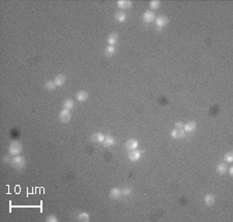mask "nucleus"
<instances>
[{"instance_id": "1", "label": "nucleus", "mask_w": 233, "mask_h": 222, "mask_svg": "<svg viewBox=\"0 0 233 222\" xmlns=\"http://www.w3.org/2000/svg\"><path fill=\"white\" fill-rule=\"evenodd\" d=\"M21 150H22V145L18 140H14L10 145V148H8V152H10V155H19Z\"/></svg>"}, {"instance_id": "2", "label": "nucleus", "mask_w": 233, "mask_h": 222, "mask_svg": "<svg viewBox=\"0 0 233 222\" xmlns=\"http://www.w3.org/2000/svg\"><path fill=\"white\" fill-rule=\"evenodd\" d=\"M12 165L14 166L15 168H18V170H21L25 166V159L24 157L20 156V155H17L15 156L14 158L12 159Z\"/></svg>"}, {"instance_id": "3", "label": "nucleus", "mask_w": 233, "mask_h": 222, "mask_svg": "<svg viewBox=\"0 0 233 222\" xmlns=\"http://www.w3.org/2000/svg\"><path fill=\"white\" fill-rule=\"evenodd\" d=\"M70 118H72V116H70V113L68 110H62L60 113H59V119H60V121L62 123H67L70 122Z\"/></svg>"}, {"instance_id": "4", "label": "nucleus", "mask_w": 233, "mask_h": 222, "mask_svg": "<svg viewBox=\"0 0 233 222\" xmlns=\"http://www.w3.org/2000/svg\"><path fill=\"white\" fill-rule=\"evenodd\" d=\"M168 22H169V20H168V18H167V17L160 16L159 18L157 19V21H155V24H157L158 28L162 29V28H164V27H165L167 24H168Z\"/></svg>"}, {"instance_id": "5", "label": "nucleus", "mask_w": 233, "mask_h": 222, "mask_svg": "<svg viewBox=\"0 0 233 222\" xmlns=\"http://www.w3.org/2000/svg\"><path fill=\"white\" fill-rule=\"evenodd\" d=\"M142 153H143V151L133 150V151H131V152L129 153L127 157H129V159L131 160V161H137V160H139L141 158V156H142Z\"/></svg>"}, {"instance_id": "6", "label": "nucleus", "mask_w": 233, "mask_h": 222, "mask_svg": "<svg viewBox=\"0 0 233 222\" xmlns=\"http://www.w3.org/2000/svg\"><path fill=\"white\" fill-rule=\"evenodd\" d=\"M171 136L173 138H182L185 136V130L182 128H175L171 131Z\"/></svg>"}, {"instance_id": "7", "label": "nucleus", "mask_w": 233, "mask_h": 222, "mask_svg": "<svg viewBox=\"0 0 233 222\" xmlns=\"http://www.w3.org/2000/svg\"><path fill=\"white\" fill-rule=\"evenodd\" d=\"M155 19V12H152L151 10H147V12H144V15H143V20H144L145 23H151L153 22Z\"/></svg>"}, {"instance_id": "8", "label": "nucleus", "mask_w": 233, "mask_h": 222, "mask_svg": "<svg viewBox=\"0 0 233 222\" xmlns=\"http://www.w3.org/2000/svg\"><path fill=\"white\" fill-rule=\"evenodd\" d=\"M139 144L138 142H137L136 140H134V138H132V140H129L127 143H125V148L127 149V150H136L137 148H138Z\"/></svg>"}, {"instance_id": "9", "label": "nucleus", "mask_w": 233, "mask_h": 222, "mask_svg": "<svg viewBox=\"0 0 233 222\" xmlns=\"http://www.w3.org/2000/svg\"><path fill=\"white\" fill-rule=\"evenodd\" d=\"M117 5L121 9H127L132 6V1H130V0H119V1H117Z\"/></svg>"}, {"instance_id": "10", "label": "nucleus", "mask_w": 233, "mask_h": 222, "mask_svg": "<svg viewBox=\"0 0 233 222\" xmlns=\"http://www.w3.org/2000/svg\"><path fill=\"white\" fill-rule=\"evenodd\" d=\"M118 33H116V32H113V33H111L110 35H109L108 37V44L109 46H114L115 44H116L117 41H118Z\"/></svg>"}, {"instance_id": "11", "label": "nucleus", "mask_w": 233, "mask_h": 222, "mask_svg": "<svg viewBox=\"0 0 233 222\" xmlns=\"http://www.w3.org/2000/svg\"><path fill=\"white\" fill-rule=\"evenodd\" d=\"M105 140V135L103 133H100V132H97V133L92 134L91 135V140H92L93 143H103Z\"/></svg>"}, {"instance_id": "12", "label": "nucleus", "mask_w": 233, "mask_h": 222, "mask_svg": "<svg viewBox=\"0 0 233 222\" xmlns=\"http://www.w3.org/2000/svg\"><path fill=\"white\" fill-rule=\"evenodd\" d=\"M65 81H67V79H65L64 74H58V76L55 78L54 82H55V84H56L57 87H61V86L64 85Z\"/></svg>"}, {"instance_id": "13", "label": "nucleus", "mask_w": 233, "mask_h": 222, "mask_svg": "<svg viewBox=\"0 0 233 222\" xmlns=\"http://www.w3.org/2000/svg\"><path fill=\"white\" fill-rule=\"evenodd\" d=\"M196 127H197L196 122H194V121H190V122H188L187 124H185V126H183V130L187 131V132H192L196 129Z\"/></svg>"}, {"instance_id": "14", "label": "nucleus", "mask_w": 233, "mask_h": 222, "mask_svg": "<svg viewBox=\"0 0 233 222\" xmlns=\"http://www.w3.org/2000/svg\"><path fill=\"white\" fill-rule=\"evenodd\" d=\"M109 196L113 199H117L121 196V190L119 188H113L111 189L110 193H109Z\"/></svg>"}, {"instance_id": "15", "label": "nucleus", "mask_w": 233, "mask_h": 222, "mask_svg": "<svg viewBox=\"0 0 233 222\" xmlns=\"http://www.w3.org/2000/svg\"><path fill=\"white\" fill-rule=\"evenodd\" d=\"M76 98L78 101H85V100L88 98V93L86 92V91L82 90V91H79L78 93L76 94Z\"/></svg>"}, {"instance_id": "16", "label": "nucleus", "mask_w": 233, "mask_h": 222, "mask_svg": "<svg viewBox=\"0 0 233 222\" xmlns=\"http://www.w3.org/2000/svg\"><path fill=\"white\" fill-rule=\"evenodd\" d=\"M77 220L81 221V222H87V221L90 220V217H89L88 213L81 212V213H79L78 216H77Z\"/></svg>"}, {"instance_id": "17", "label": "nucleus", "mask_w": 233, "mask_h": 222, "mask_svg": "<svg viewBox=\"0 0 233 222\" xmlns=\"http://www.w3.org/2000/svg\"><path fill=\"white\" fill-rule=\"evenodd\" d=\"M103 144H104L106 147L114 146L115 145V138L111 135H107V136H105V140H104V142H103Z\"/></svg>"}, {"instance_id": "18", "label": "nucleus", "mask_w": 233, "mask_h": 222, "mask_svg": "<svg viewBox=\"0 0 233 222\" xmlns=\"http://www.w3.org/2000/svg\"><path fill=\"white\" fill-rule=\"evenodd\" d=\"M115 20H116L117 22H120V23L125 22V21L127 20V14L121 12V10L120 12H117L116 15H115Z\"/></svg>"}, {"instance_id": "19", "label": "nucleus", "mask_w": 233, "mask_h": 222, "mask_svg": "<svg viewBox=\"0 0 233 222\" xmlns=\"http://www.w3.org/2000/svg\"><path fill=\"white\" fill-rule=\"evenodd\" d=\"M215 202V198L212 194H207L206 196L204 197V202L206 206H212Z\"/></svg>"}, {"instance_id": "20", "label": "nucleus", "mask_w": 233, "mask_h": 222, "mask_svg": "<svg viewBox=\"0 0 233 222\" xmlns=\"http://www.w3.org/2000/svg\"><path fill=\"white\" fill-rule=\"evenodd\" d=\"M63 106H64L65 110L70 111L75 106V102L73 101L72 99H67V100H64V101H63Z\"/></svg>"}, {"instance_id": "21", "label": "nucleus", "mask_w": 233, "mask_h": 222, "mask_svg": "<svg viewBox=\"0 0 233 222\" xmlns=\"http://www.w3.org/2000/svg\"><path fill=\"white\" fill-rule=\"evenodd\" d=\"M56 84H55L54 81H48V82L45 84V89H47L48 91H53L56 88Z\"/></svg>"}, {"instance_id": "22", "label": "nucleus", "mask_w": 233, "mask_h": 222, "mask_svg": "<svg viewBox=\"0 0 233 222\" xmlns=\"http://www.w3.org/2000/svg\"><path fill=\"white\" fill-rule=\"evenodd\" d=\"M217 172L218 174L220 175H224L226 172H227V165L225 163H220L219 165L217 166Z\"/></svg>"}, {"instance_id": "23", "label": "nucleus", "mask_w": 233, "mask_h": 222, "mask_svg": "<svg viewBox=\"0 0 233 222\" xmlns=\"http://www.w3.org/2000/svg\"><path fill=\"white\" fill-rule=\"evenodd\" d=\"M115 53V47L114 46H108L106 48V55L108 57H111Z\"/></svg>"}, {"instance_id": "24", "label": "nucleus", "mask_w": 233, "mask_h": 222, "mask_svg": "<svg viewBox=\"0 0 233 222\" xmlns=\"http://www.w3.org/2000/svg\"><path fill=\"white\" fill-rule=\"evenodd\" d=\"M149 5H150L151 9H158V8L160 7V5H161V3H160V1H158V0H153V1H150Z\"/></svg>"}, {"instance_id": "25", "label": "nucleus", "mask_w": 233, "mask_h": 222, "mask_svg": "<svg viewBox=\"0 0 233 222\" xmlns=\"http://www.w3.org/2000/svg\"><path fill=\"white\" fill-rule=\"evenodd\" d=\"M132 193V189L129 187H125L121 190V196H129Z\"/></svg>"}, {"instance_id": "26", "label": "nucleus", "mask_w": 233, "mask_h": 222, "mask_svg": "<svg viewBox=\"0 0 233 222\" xmlns=\"http://www.w3.org/2000/svg\"><path fill=\"white\" fill-rule=\"evenodd\" d=\"M225 161H227L228 163H231V162L233 161V154H232V152H229V153H227V154L225 155Z\"/></svg>"}, {"instance_id": "27", "label": "nucleus", "mask_w": 233, "mask_h": 222, "mask_svg": "<svg viewBox=\"0 0 233 222\" xmlns=\"http://www.w3.org/2000/svg\"><path fill=\"white\" fill-rule=\"evenodd\" d=\"M47 222H57L58 221V219H57V217L55 216V215H51V216H48L46 219Z\"/></svg>"}, {"instance_id": "28", "label": "nucleus", "mask_w": 233, "mask_h": 222, "mask_svg": "<svg viewBox=\"0 0 233 222\" xmlns=\"http://www.w3.org/2000/svg\"><path fill=\"white\" fill-rule=\"evenodd\" d=\"M175 127H176V128H183L182 122H176V123H175Z\"/></svg>"}, {"instance_id": "29", "label": "nucleus", "mask_w": 233, "mask_h": 222, "mask_svg": "<svg viewBox=\"0 0 233 222\" xmlns=\"http://www.w3.org/2000/svg\"><path fill=\"white\" fill-rule=\"evenodd\" d=\"M8 159H10V154L6 155V156L4 157V158H3V161H4V162H7V160H8Z\"/></svg>"}, {"instance_id": "30", "label": "nucleus", "mask_w": 233, "mask_h": 222, "mask_svg": "<svg viewBox=\"0 0 233 222\" xmlns=\"http://www.w3.org/2000/svg\"><path fill=\"white\" fill-rule=\"evenodd\" d=\"M229 174H230V176H232V175H233V167H232V166L229 168Z\"/></svg>"}]
</instances>
